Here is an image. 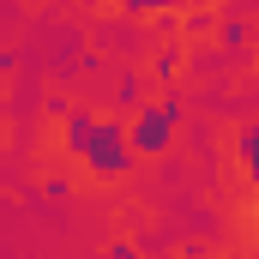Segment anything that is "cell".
<instances>
[{
  "mask_svg": "<svg viewBox=\"0 0 259 259\" xmlns=\"http://www.w3.org/2000/svg\"><path fill=\"white\" fill-rule=\"evenodd\" d=\"M127 133V145L139 151V157H157L169 139H175V109H163V103H145V109H133V127Z\"/></svg>",
  "mask_w": 259,
  "mask_h": 259,
  "instance_id": "cell-2",
  "label": "cell"
},
{
  "mask_svg": "<svg viewBox=\"0 0 259 259\" xmlns=\"http://www.w3.org/2000/svg\"><path fill=\"white\" fill-rule=\"evenodd\" d=\"M6 66H12V61H6V55H0V78H6Z\"/></svg>",
  "mask_w": 259,
  "mask_h": 259,
  "instance_id": "cell-3",
  "label": "cell"
},
{
  "mask_svg": "<svg viewBox=\"0 0 259 259\" xmlns=\"http://www.w3.org/2000/svg\"><path fill=\"white\" fill-rule=\"evenodd\" d=\"M78 157H84L97 175H121L133 163V145H127V133L115 127V121H91L84 139H78Z\"/></svg>",
  "mask_w": 259,
  "mask_h": 259,
  "instance_id": "cell-1",
  "label": "cell"
}]
</instances>
